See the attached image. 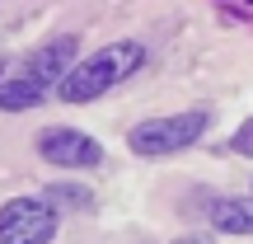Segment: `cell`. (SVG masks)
Wrapping results in <instances>:
<instances>
[{"label": "cell", "mask_w": 253, "mask_h": 244, "mask_svg": "<svg viewBox=\"0 0 253 244\" xmlns=\"http://www.w3.org/2000/svg\"><path fill=\"white\" fill-rule=\"evenodd\" d=\"M145 66V47L131 43V38H122V43H108L99 47V52L80 56V61L66 71V80L56 85V94H61L66 103H94L99 94H108L113 85H122L126 75H136Z\"/></svg>", "instance_id": "1"}, {"label": "cell", "mask_w": 253, "mask_h": 244, "mask_svg": "<svg viewBox=\"0 0 253 244\" xmlns=\"http://www.w3.org/2000/svg\"><path fill=\"white\" fill-rule=\"evenodd\" d=\"M211 127V113H173V118H155V122H136L131 136H126V146H131L136 155H145V160H160V155H178L188 150L192 141H202Z\"/></svg>", "instance_id": "2"}, {"label": "cell", "mask_w": 253, "mask_h": 244, "mask_svg": "<svg viewBox=\"0 0 253 244\" xmlns=\"http://www.w3.org/2000/svg\"><path fill=\"white\" fill-rule=\"evenodd\" d=\"M61 211L38 193V197H14L0 207V244H52Z\"/></svg>", "instance_id": "3"}, {"label": "cell", "mask_w": 253, "mask_h": 244, "mask_svg": "<svg viewBox=\"0 0 253 244\" xmlns=\"http://www.w3.org/2000/svg\"><path fill=\"white\" fill-rule=\"evenodd\" d=\"M38 155L47 164H61V169H99L103 164V146L75 127H47L38 136Z\"/></svg>", "instance_id": "4"}, {"label": "cell", "mask_w": 253, "mask_h": 244, "mask_svg": "<svg viewBox=\"0 0 253 244\" xmlns=\"http://www.w3.org/2000/svg\"><path fill=\"white\" fill-rule=\"evenodd\" d=\"M75 38H52V43H42L33 56H28V66H24V75H33L38 85H61L66 80V71L75 66Z\"/></svg>", "instance_id": "5"}, {"label": "cell", "mask_w": 253, "mask_h": 244, "mask_svg": "<svg viewBox=\"0 0 253 244\" xmlns=\"http://www.w3.org/2000/svg\"><path fill=\"white\" fill-rule=\"evenodd\" d=\"M207 216L220 235H253V197H216Z\"/></svg>", "instance_id": "6"}, {"label": "cell", "mask_w": 253, "mask_h": 244, "mask_svg": "<svg viewBox=\"0 0 253 244\" xmlns=\"http://www.w3.org/2000/svg\"><path fill=\"white\" fill-rule=\"evenodd\" d=\"M47 99V85H38L33 75H14V80H0V108L5 113H28Z\"/></svg>", "instance_id": "7"}, {"label": "cell", "mask_w": 253, "mask_h": 244, "mask_svg": "<svg viewBox=\"0 0 253 244\" xmlns=\"http://www.w3.org/2000/svg\"><path fill=\"white\" fill-rule=\"evenodd\" d=\"M56 211H94V193L89 188H75V183H56V188L42 193Z\"/></svg>", "instance_id": "8"}, {"label": "cell", "mask_w": 253, "mask_h": 244, "mask_svg": "<svg viewBox=\"0 0 253 244\" xmlns=\"http://www.w3.org/2000/svg\"><path fill=\"white\" fill-rule=\"evenodd\" d=\"M230 150H235V155H253V118L239 127L235 136H230Z\"/></svg>", "instance_id": "9"}, {"label": "cell", "mask_w": 253, "mask_h": 244, "mask_svg": "<svg viewBox=\"0 0 253 244\" xmlns=\"http://www.w3.org/2000/svg\"><path fill=\"white\" fill-rule=\"evenodd\" d=\"M173 244H216V240H211V235H178Z\"/></svg>", "instance_id": "10"}, {"label": "cell", "mask_w": 253, "mask_h": 244, "mask_svg": "<svg viewBox=\"0 0 253 244\" xmlns=\"http://www.w3.org/2000/svg\"><path fill=\"white\" fill-rule=\"evenodd\" d=\"M0 75H5V61H0Z\"/></svg>", "instance_id": "11"}]
</instances>
